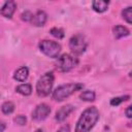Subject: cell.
<instances>
[{"instance_id": "cell-21", "label": "cell", "mask_w": 132, "mask_h": 132, "mask_svg": "<svg viewBox=\"0 0 132 132\" xmlns=\"http://www.w3.org/2000/svg\"><path fill=\"white\" fill-rule=\"evenodd\" d=\"M32 15H33V13L27 10V11H25V12L22 13V20L25 21V22H30L31 19H32Z\"/></svg>"}, {"instance_id": "cell-20", "label": "cell", "mask_w": 132, "mask_h": 132, "mask_svg": "<svg viewBox=\"0 0 132 132\" xmlns=\"http://www.w3.org/2000/svg\"><path fill=\"white\" fill-rule=\"evenodd\" d=\"M13 122H14L15 124L20 125V126H24V125H26L27 119H26V117H25V116L20 114V116H16V117L13 119Z\"/></svg>"}, {"instance_id": "cell-24", "label": "cell", "mask_w": 132, "mask_h": 132, "mask_svg": "<svg viewBox=\"0 0 132 132\" xmlns=\"http://www.w3.org/2000/svg\"><path fill=\"white\" fill-rule=\"evenodd\" d=\"M60 130H69V128L68 127H64V128H61Z\"/></svg>"}, {"instance_id": "cell-17", "label": "cell", "mask_w": 132, "mask_h": 132, "mask_svg": "<svg viewBox=\"0 0 132 132\" xmlns=\"http://www.w3.org/2000/svg\"><path fill=\"white\" fill-rule=\"evenodd\" d=\"M50 33H51L54 37H56V38H58V39L63 38V37H64V35H65L64 30H63V29H61V28H57V27L52 28V29H51V31H50Z\"/></svg>"}, {"instance_id": "cell-7", "label": "cell", "mask_w": 132, "mask_h": 132, "mask_svg": "<svg viewBox=\"0 0 132 132\" xmlns=\"http://www.w3.org/2000/svg\"><path fill=\"white\" fill-rule=\"evenodd\" d=\"M50 113H51V107L45 103H41V104L37 105L35 107V109L33 110L32 119L34 121L40 122V121H43L44 119H46Z\"/></svg>"}, {"instance_id": "cell-4", "label": "cell", "mask_w": 132, "mask_h": 132, "mask_svg": "<svg viewBox=\"0 0 132 132\" xmlns=\"http://www.w3.org/2000/svg\"><path fill=\"white\" fill-rule=\"evenodd\" d=\"M39 48L45 56L53 59L58 58L61 52V45L53 40H41L39 42Z\"/></svg>"}, {"instance_id": "cell-9", "label": "cell", "mask_w": 132, "mask_h": 132, "mask_svg": "<svg viewBox=\"0 0 132 132\" xmlns=\"http://www.w3.org/2000/svg\"><path fill=\"white\" fill-rule=\"evenodd\" d=\"M73 110H74V107L71 104H67V105L62 106L56 112V120L58 122H63Z\"/></svg>"}, {"instance_id": "cell-10", "label": "cell", "mask_w": 132, "mask_h": 132, "mask_svg": "<svg viewBox=\"0 0 132 132\" xmlns=\"http://www.w3.org/2000/svg\"><path fill=\"white\" fill-rule=\"evenodd\" d=\"M46 22V13L42 10H38L35 14L32 15V19L30 21V23L36 27H41L45 24Z\"/></svg>"}, {"instance_id": "cell-18", "label": "cell", "mask_w": 132, "mask_h": 132, "mask_svg": "<svg viewBox=\"0 0 132 132\" xmlns=\"http://www.w3.org/2000/svg\"><path fill=\"white\" fill-rule=\"evenodd\" d=\"M130 98V96L128 95H125V96H121V97H116V98H112L110 100V105L112 106H118L119 104H121L122 102H125L127 101L128 99Z\"/></svg>"}, {"instance_id": "cell-12", "label": "cell", "mask_w": 132, "mask_h": 132, "mask_svg": "<svg viewBox=\"0 0 132 132\" xmlns=\"http://www.w3.org/2000/svg\"><path fill=\"white\" fill-rule=\"evenodd\" d=\"M28 75H29V69L27 67H21L14 72L13 78L18 81H24L27 79Z\"/></svg>"}, {"instance_id": "cell-15", "label": "cell", "mask_w": 132, "mask_h": 132, "mask_svg": "<svg viewBox=\"0 0 132 132\" xmlns=\"http://www.w3.org/2000/svg\"><path fill=\"white\" fill-rule=\"evenodd\" d=\"M1 110L4 114H10L13 110H14V104L11 101H6L2 104L1 106Z\"/></svg>"}, {"instance_id": "cell-3", "label": "cell", "mask_w": 132, "mask_h": 132, "mask_svg": "<svg viewBox=\"0 0 132 132\" xmlns=\"http://www.w3.org/2000/svg\"><path fill=\"white\" fill-rule=\"evenodd\" d=\"M54 85V73L53 72H45L41 77L38 79L36 84V92L37 95L40 97H46L52 92Z\"/></svg>"}, {"instance_id": "cell-19", "label": "cell", "mask_w": 132, "mask_h": 132, "mask_svg": "<svg viewBox=\"0 0 132 132\" xmlns=\"http://www.w3.org/2000/svg\"><path fill=\"white\" fill-rule=\"evenodd\" d=\"M122 15H123V19L128 23V24H131V15H132V12H131V6H128L127 8H125L123 11H122Z\"/></svg>"}, {"instance_id": "cell-23", "label": "cell", "mask_w": 132, "mask_h": 132, "mask_svg": "<svg viewBox=\"0 0 132 132\" xmlns=\"http://www.w3.org/2000/svg\"><path fill=\"white\" fill-rule=\"evenodd\" d=\"M4 130H5V124L2 123V122H0V132H2Z\"/></svg>"}, {"instance_id": "cell-22", "label": "cell", "mask_w": 132, "mask_h": 132, "mask_svg": "<svg viewBox=\"0 0 132 132\" xmlns=\"http://www.w3.org/2000/svg\"><path fill=\"white\" fill-rule=\"evenodd\" d=\"M131 108H132V106L131 105H129L127 108H126V110H125V113H126V116H127V118H131L132 117V112H131Z\"/></svg>"}, {"instance_id": "cell-16", "label": "cell", "mask_w": 132, "mask_h": 132, "mask_svg": "<svg viewBox=\"0 0 132 132\" xmlns=\"http://www.w3.org/2000/svg\"><path fill=\"white\" fill-rule=\"evenodd\" d=\"M80 99L84 100V101H94L95 100V93L93 91H90V90H87V91H84L81 94H80Z\"/></svg>"}, {"instance_id": "cell-6", "label": "cell", "mask_w": 132, "mask_h": 132, "mask_svg": "<svg viewBox=\"0 0 132 132\" xmlns=\"http://www.w3.org/2000/svg\"><path fill=\"white\" fill-rule=\"evenodd\" d=\"M77 62H78L77 59L74 58L73 56H71L69 54H63L58 59V66L61 71L67 72V71L71 70L74 66H76Z\"/></svg>"}, {"instance_id": "cell-1", "label": "cell", "mask_w": 132, "mask_h": 132, "mask_svg": "<svg viewBox=\"0 0 132 132\" xmlns=\"http://www.w3.org/2000/svg\"><path fill=\"white\" fill-rule=\"evenodd\" d=\"M99 120V111L96 107L92 106V107H88L87 109H85L82 111V113L80 114L76 127H75V131L77 132H87L90 131L95 124L97 123V121Z\"/></svg>"}, {"instance_id": "cell-2", "label": "cell", "mask_w": 132, "mask_h": 132, "mask_svg": "<svg viewBox=\"0 0 132 132\" xmlns=\"http://www.w3.org/2000/svg\"><path fill=\"white\" fill-rule=\"evenodd\" d=\"M82 85L78 84V82H74V84H66V85H62L60 87H58L54 92H53V99L60 102L63 101L64 99L68 98L70 95H72L73 93H75L76 91H79L80 89H82Z\"/></svg>"}, {"instance_id": "cell-14", "label": "cell", "mask_w": 132, "mask_h": 132, "mask_svg": "<svg viewBox=\"0 0 132 132\" xmlns=\"http://www.w3.org/2000/svg\"><path fill=\"white\" fill-rule=\"evenodd\" d=\"M16 92L24 95V96H29L32 93V87L30 84H22L16 87Z\"/></svg>"}, {"instance_id": "cell-13", "label": "cell", "mask_w": 132, "mask_h": 132, "mask_svg": "<svg viewBox=\"0 0 132 132\" xmlns=\"http://www.w3.org/2000/svg\"><path fill=\"white\" fill-rule=\"evenodd\" d=\"M129 30L124 27V26H121V25H118L113 28V35L117 39H120L122 37H125V36H128L129 35Z\"/></svg>"}, {"instance_id": "cell-11", "label": "cell", "mask_w": 132, "mask_h": 132, "mask_svg": "<svg viewBox=\"0 0 132 132\" xmlns=\"http://www.w3.org/2000/svg\"><path fill=\"white\" fill-rule=\"evenodd\" d=\"M110 0H93L92 7L97 12H104L107 10Z\"/></svg>"}, {"instance_id": "cell-5", "label": "cell", "mask_w": 132, "mask_h": 132, "mask_svg": "<svg viewBox=\"0 0 132 132\" xmlns=\"http://www.w3.org/2000/svg\"><path fill=\"white\" fill-rule=\"evenodd\" d=\"M69 47L74 55H76V56L81 55L86 51V47H87V42H86L84 36L79 35V34L72 36L69 40Z\"/></svg>"}, {"instance_id": "cell-8", "label": "cell", "mask_w": 132, "mask_h": 132, "mask_svg": "<svg viewBox=\"0 0 132 132\" xmlns=\"http://www.w3.org/2000/svg\"><path fill=\"white\" fill-rule=\"evenodd\" d=\"M15 8H16V3L14 0H6L0 9V14L4 18L10 19L12 14L14 13Z\"/></svg>"}]
</instances>
